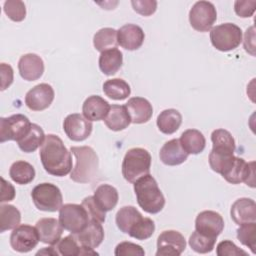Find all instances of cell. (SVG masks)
Returning a JSON list of instances; mask_svg holds the SVG:
<instances>
[{
	"label": "cell",
	"instance_id": "cell-39",
	"mask_svg": "<svg viewBox=\"0 0 256 256\" xmlns=\"http://www.w3.org/2000/svg\"><path fill=\"white\" fill-rule=\"evenodd\" d=\"M116 256H129V255H136V256H144L145 251L144 249L135 243L124 241L119 243L114 251Z\"/></svg>",
	"mask_w": 256,
	"mask_h": 256
},
{
	"label": "cell",
	"instance_id": "cell-25",
	"mask_svg": "<svg viewBox=\"0 0 256 256\" xmlns=\"http://www.w3.org/2000/svg\"><path fill=\"white\" fill-rule=\"evenodd\" d=\"M99 68L103 74L112 76L118 72L123 64V55L117 48L101 52L99 56Z\"/></svg>",
	"mask_w": 256,
	"mask_h": 256
},
{
	"label": "cell",
	"instance_id": "cell-31",
	"mask_svg": "<svg viewBox=\"0 0 256 256\" xmlns=\"http://www.w3.org/2000/svg\"><path fill=\"white\" fill-rule=\"evenodd\" d=\"M103 92L112 100H124L130 95L131 88L125 80L113 78L104 82Z\"/></svg>",
	"mask_w": 256,
	"mask_h": 256
},
{
	"label": "cell",
	"instance_id": "cell-32",
	"mask_svg": "<svg viewBox=\"0 0 256 256\" xmlns=\"http://www.w3.org/2000/svg\"><path fill=\"white\" fill-rule=\"evenodd\" d=\"M93 45L99 52L116 48L118 45L117 31L114 28L106 27L98 30L93 37Z\"/></svg>",
	"mask_w": 256,
	"mask_h": 256
},
{
	"label": "cell",
	"instance_id": "cell-1",
	"mask_svg": "<svg viewBox=\"0 0 256 256\" xmlns=\"http://www.w3.org/2000/svg\"><path fill=\"white\" fill-rule=\"evenodd\" d=\"M39 155L43 168L50 175L63 177L72 170L71 152H69L62 139L57 135H46Z\"/></svg>",
	"mask_w": 256,
	"mask_h": 256
},
{
	"label": "cell",
	"instance_id": "cell-28",
	"mask_svg": "<svg viewBox=\"0 0 256 256\" xmlns=\"http://www.w3.org/2000/svg\"><path fill=\"white\" fill-rule=\"evenodd\" d=\"M182 123V115L176 109H165L157 117L156 124L160 132L170 135L175 133Z\"/></svg>",
	"mask_w": 256,
	"mask_h": 256
},
{
	"label": "cell",
	"instance_id": "cell-44",
	"mask_svg": "<svg viewBox=\"0 0 256 256\" xmlns=\"http://www.w3.org/2000/svg\"><path fill=\"white\" fill-rule=\"evenodd\" d=\"M1 198H0V202H9L11 200L14 199L15 197V189L13 187L12 184H10L9 182H7L3 177H1Z\"/></svg>",
	"mask_w": 256,
	"mask_h": 256
},
{
	"label": "cell",
	"instance_id": "cell-42",
	"mask_svg": "<svg viewBox=\"0 0 256 256\" xmlns=\"http://www.w3.org/2000/svg\"><path fill=\"white\" fill-rule=\"evenodd\" d=\"M256 1L255 0H237L234 3L235 13L242 18H248L255 12Z\"/></svg>",
	"mask_w": 256,
	"mask_h": 256
},
{
	"label": "cell",
	"instance_id": "cell-38",
	"mask_svg": "<svg viewBox=\"0 0 256 256\" xmlns=\"http://www.w3.org/2000/svg\"><path fill=\"white\" fill-rule=\"evenodd\" d=\"M81 205L85 208L89 220H96L100 223H103L106 218V212L103 211L95 202L93 196H88L83 199Z\"/></svg>",
	"mask_w": 256,
	"mask_h": 256
},
{
	"label": "cell",
	"instance_id": "cell-24",
	"mask_svg": "<svg viewBox=\"0 0 256 256\" xmlns=\"http://www.w3.org/2000/svg\"><path fill=\"white\" fill-rule=\"evenodd\" d=\"M104 122L110 130L121 131L129 126L131 119L125 105H112L110 106Z\"/></svg>",
	"mask_w": 256,
	"mask_h": 256
},
{
	"label": "cell",
	"instance_id": "cell-17",
	"mask_svg": "<svg viewBox=\"0 0 256 256\" xmlns=\"http://www.w3.org/2000/svg\"><path fill=\"white\" fill-rule=\"evenodd\" d=\"M20 76L26 81L38 80L44 73V62L40 56L34 53H27L18 61Z\"/></svg>",
	"mask_w": 256,
	"mask_h": 256
},
{
	"label": "cell",
	"instance_id": "cell-6",
	"mask_svg": "<svg viewBox=\"0 0 256 256\" xmlns=\"http://www.w3.org/2000/svg\"><path fill=\"white\" fill-rule=\"evenodd\" d=\"M210 41L214 48L222 52L236 49L242 42V30L233 23H223L210 31Z\"/></svg>",
	"mask_w": 256,
	"mask_h": 256
},
{
	"label": "cell",
	"instance_id": "cell-19",
	"mask_svg": "<svg viewBox=\"0 0 256 256\" xmlns=\"http://www.w3.org/2000/svg\"><path fill=\"white\" fill-rule=\"evenodd\" d=\"M127 112L130 116L131 123L142 124L148 122L153 114L151 103L143 97H132L125 104Z\"/></svg>",
	"mask_w": 256,
	"mask_h": 256
},
{
	"label": "cell",
	"instance_id": "cell-26",
	"mask_svg": "<svg viewBox=\"0 0 256 256\" xmlns=\"http://www.w3.org/2000/svg\"><path fill=\"white\" fill-rule=\"evenodd\" d=\"M93 197L97 205L105 212L113 210L119 199L117 189L109 184H101L98 186L94 191Z\"/></svg>",
	"mask_w": 256,
	"mask_h": 256
},
{
	"label": "cell",
	"instance_id": "cell-18",
	"mask_svg": "<svg viewBox=\"0 0 256 256\" xmlns=\"http://www.w3.org/2000/svg\"><path fill=\"white\" fill-rule=\"evenodd\" d=\"M230 215L237 225L256 221V203L251 198H239L231 206Z\"/></svg>",
	"mask_w": 256,
	"mask_h": 256
},
{
	"label": "cell",
	"instance_id": "cell-40",
	"mask_svg": "<svg viewBox=\"0 0 256 256\" xmlns=\"http://www.w3.org/2000/svg\"><path fill=\"white\" fill-rule=\"evenodd\" d=\"M216 254L218 256H246L247 252L240 249L230 240H224L218 243L216 247Z\"/></svg>",
	"mask_w": 256,
	"mask_h": 256
},
{
	"label": "cell",
	"instance_id": "cell-30",
	"mask_svg": "<svg viewBox=\"0 0 256 256\" xmlns=\"http://www.w3.org/2000/svg\"><path fill=\"white\" fill-rule=\"evenodd\" d=\"M9 175L15 183L20 185H26L34 180L35 169L30 163L19 160L11 165L9 169Z\"/></svg>",
	"mask_w": 256,
	"mask_h": 256
},
{
	"label": "cell",
	"instance_id": "cell-45",
	"mask_svg": "<svg viewBox=\"0 0 256 256\" xmlns=\"http://www.w3.org/2000/svg\"><path fill=\"white\" fill-rule=\"evenodd\" d=\"M255 33H254V26H251L248 28L245 32V37H244V48L245 50L250 53L251 55H255Z\"/></svg>",
	"mask_w": 256,
	"mask_h": 256
},
{
	"label": "cell",
	"instance_id": "cell-20",
	"mask_svg": "<svg viewBox=\"0 0 256 256\" xmlns=\"http://www.w3.org/2000/svg\"><path fill=\"white\" fill-rule=\"evenodd\" d=\"M35 227L38 231L40 241L49 245H54L61 239L64 229L55 218H41L37 221Z\"/></svg>",
	"mask_w": 256,
	"mask_h": 256
},
{
	"label": "cell",
	"instance_id": "cell-3",
	"mask_svg": "<svg viewBox=\"0 0 256 256\" xmlns=\"http://www.w3.org/2000/svg\"><path fill=\"white\" fill-rule=\"evenodd\" d=\"M70 151L75 157L70 179L77 183L92 182L98 176L99 170V159L94 149L89 146H73Z\"/></svg>",
	"mask_w": 256,
	"mask_h": 256
},
{
	"label": "cell",
	"instance_id": "cell-13",
	"mask_svg": "<svg viewBox=\"0 0 256 256\" xmlns=\"http://www.w3.org/2000/svg\"><path fill=\"white\" fill-rule=\"evenodd\" d=\"M93 129L92 122L79 113L69 114L63 122V130L67 137L76 142L87 139Z\"/></svg>",
	"mask_w": 256,
	"mask_h": 256
},
{
	"label": "cell",
	"instance_id": "cell-23",
	"mask_svg": "<svg viewBox=\"0 0 256 256\" xmlns=\"http://www.w3.org/2000/svg\"><path fill=\"white\" fill-rule=\"evenodd\" d=\"M75 237L81 246L94 249L104 240V229L100 222L89 220L85 228L76 234Z\"/></svg>",
	"mask_w": 256,
	"mask_h": 256
},
{
	"label": "cell",
	"instance_id": "cell-36",
	"mask_svg": "<svg viewBox=\"0 0 256 256\" xmlns=\"http://www.w3.org/2000/svg\"><path fill=\"white\" fill-rule=\"evenodd\" d=\"M238 240L252 251L256 253V222H249L240 225L237 229Z\"/></svg>",
	"mask_w": 256,
	"mask_h": 256
},
{
	"label": "cell",
	"instance_id": "cell-21",
	"mask_svg": "<svg viewBox=\"0 0 256 256\" xmlns=\"http://www.w3.org/2000/svg\"><path fill=\"white\" fill-rule=\"evenodd\" d=\"M110 109L109 103L99 95H91L82 105L83 116L92 121L104 120Z\"/></svg>",
	"mask_w": 256,
	"mask_h": 256
},
{
	"label": "cell",
	"instance_id": "cell-15",
	"mask_svg": "<svg viewBox=\"0 0 256 256\" xmlns=\"http://www.w3.org/2000/svg\"><path fill=\"white\" fill-rule=\"evenodd\" d=\"M195 229L206 236L217 239L224 229V220L218 212L205 210L197 215Z\"/></svg>",
	"mask_w": 256,
	"mask_h": 256
},
{
	"label": "cell",
	"instance_id": "cell-43",
	"mask_svg": "<svg viewBox=\"0 0 256 256\" xmlns=\"http://www.w3.org/2000/svg\"><path fill=\"white\" fill-rule=\"evenodd\" d=\"M1 91L8 88L13 82V69L9 64L1 63Z\"/></svg>",
	"mask_w": 256,
	"mask_h": 256
},
{
	"label": "cell",
	"instance_id": "cell-14",
	"mask_svg": "<svg viewBox=\"0 0 256 256\" xmlns=\"http://www.w3.org/2000/svg\"><path fill=\"white\" fill-rule=\"evenodd\" d=\"M54 100V90L51 85L41 83L30 89L25 96V104L32 111L47 109Z\"/></svg>",
	"mask_w": 256,
	"mask_h": 256
},
{
	"label": "cell",
	"instance_id": "cell-11",
	"mask_svg": "<svg viewBox=\"0 0 256 256\" xmlns=\"http://www.w3.org/2000/svg\"><path fill=\"white\" fill-rule=\"evenodd\" d=\"M40 241L36 227L21 224L13 229L10 235V245L13 250L26 253L34 249Z\"/></svg>",
	"mask_w": 256,
	"mask_h": 256
},
{
	"label": "cell",
	"instance_id": "cell-41",
	"mask_svg": "<svg viewBox=\"0 0 256 256\" xmlns=\"http://www.w3.org/2000/svg\"><path fill=\"white\" fill-rule=\"evenodd\" d=\"M131 5L134 11L142 16H150L157 9V2L155 0H133Z\"/></svg>",
	"mask_w": 256,
	"mask_h": 256
},
{
	"label": "cell",
	"instance_id": "cell-9",
	"mask_svg": "<svg viewBox=\"0 0 256 256\" xmlns=\"http://www.w3.org/2000/svg\"><path fill=\"white\" fill-rule=\"evenodd\" d=\"M31 122L22 114H14L7 118H0V142L22 139L30 130Z\"/></svg>",
	"mask_w": 256,
	"mask_h": 256
},
{
	"label": "cell",
	"instance_id": "cell-33",
	"mask_svg": "<svg viewBox=\"0 0 256 256\" xmlns=\"http://www.w3.org/2000/svg\"><path fill=\"white\" fill-rule=\"evenodd\" d=\"M20 221L21 213L15 206L10 204L0 206V233L16 228Z\"/></svg>",
	"mask_w": 256,
	"mask_h": 256
},
{
	"label": "cell",
	"instance_id": "cell-5",
	"mask_svg": "<svg viewBox=\"0 0 256 256\" xmlns=\"http://www.w3.org/2000/svg\"><path fill=\"white\" fill-rule=\"evenodd\" d=\"M151 155L144 148L129 149L122 162V175L130 183L149 174L151 167Z\"/></svg>",
	"mask_w": 256,
	"mask_h": 256
},
{
	"label": "cell",
	"instance_id": "cell-16",
	"mask_svg": "<svg viewBox=\"0 0 256 256\" xmlns=\"http://www.w3.org/2000/svg\"><path fill=\"white\" fill-rule=\"evenodd\" d=\"M145 39L142 28L136 24H125L117 30L118 44L129 51L139 49Z\"/></svg>",
	"mask_w": 256,
	"mask_h": 256
},
{
	"label": "cell",
	"instance_id": "cell-7",
	"mask_svg": "<svg viewBox=\"0 0 256 256\" xmlns=\"http://www.w3.org/2000/svg\"><path fill=\"white\" fill-rule=\"evenodd\" d=\"M31 198L35 207L40 211L56 212L63 202L60 189L52 183H41L36 185L32 192Z\"/></svg>",
	"mask_w": 256,
	"mask_h": 256
},
{
	"label": "cell",
	"instance_id": "cell-4",
	"mask_svg": "<svg viewBox=\"0 0 256 256\" xmlns=\"http://www.w3.org/2000/svg\"><path fill=\"white\" fill-rule=\"evenodd\" d=\"M134 192L138 205L149 214L159 213L165 205V198L157 181L150 174L134 182Z\"/></svg>",
	"mask_w": 256,
	"mask_h": 256
},
{
	"label": "cell",
	"instance_id": "cell-29",
	"mask_svg": "<svg viewBox=\"0 0 256 256\" xmlns=\"http://www.w3.org/2000/svg\"><path fill=\"white\" fill-rule=\"evenodd\" d=\"M45 137L46 136L43 129L39 125L32 123L29 132L22 139H20L17 144L20 150H22L23 152L32 153L37 150L38 147L42 146Z\"/></svg>",
	"mask_w": 256,
	"mask_h": 256
},
{
	"label": "cell",
	"instance_id": "cell-10",
	"mask_svg": "<svg viewBox=\"0 0 256 256\" xmlns=\"http://www.w3.org/2000/svg\"><path fill=\"white\" fill-rule=\"evenodd\" d=\"M216 19V8L209 1H198L189 11L190 25L194 30L199 32H207L211 30Z\"/></svg>",
	"mask_w": 256,
	"mask_h": 256
},
{
	"label": "cell",
	"instance_id": "cell-22",
	"mask_svg": "<svg viewBox=\"0 0 256 256\" xmlns=\"http://www.w3.org/2000/svg\"><path fill=\"white\" fill-rule=\"evenodd\" d=\"M188 153L183 149L179 139H171L167 141L159 152V157L162 163L168 166H176L185 162L188 158Z\"/></svg>",
	"mask_w": 256,
	"mask_h": 256
},
{
	"label": "cell",
	"instance_id": "cell-12",
	"mask_svg": "<svg viewBox=\"0 0 256 256\" xmlns=\"http://www.w3.org/2000/svg\"><path fill=\"white\" fill-rule=\"evenodd\" d=\"M185 248L186 240L180 232L166 230L157 238L156 256H179Z\"/></svg>",
	"mask_w": 256,
	"mask_h": 256
},
{
	"label": "cell",
	"instance_id": "cell-34",
	"mask_svg": "<svg viewBox=\"0 0 256 256\" xmlns=\"http://www.w3.org/2000/svg\"><path fill=\"white\" fill-rule=\"evenodd\" d=\"M56 255L62 256H77L81 255V245L77 241L75 235H68L60 239L53 245Z\"/></svg>",
	"mask_w": 256,
	"mask_h": 256
},
{
	"label": "cell",
	"instance_id": "cell-2",
	"mask_svg": "<svg viewBox=\"0 0 256 256\" xmlns=\"http://www.w3.org/2000/svg\"><path fill=\"white\" fill-rule=\"evenodd\" d=\"M116 225L118 229L137 240L150 238L155 231V223L152 219L143 217L134 206H124L116 213Z\"/></svg>",
	"mask_w": 256,
	"mask_h": 256
},
{
	"label": "cell",
	"instance_id": "cell-27",
	"mask_svg": "<svg viewBox=\"0 0 256 256\" xmlns=\"http://www.w3.org/2000/svg\"><path fill=\"white\" fill-rule=\"evenodd\" d=\"M181 146L188 154H199L203 152L206 146L204 135L197 129L185 130L179 139Z\"/></svg>",
	"mask_w": 256,
	"mask_h": 256
},
{
	"label": "cell",
	"instance_id": "cell-37",
	"mask_svg": "<svg viewBox=\"0 0 256 256\" xmlns=\"http://www.w3.org/2000/svg\"><path fill=\"white\" fill-rule=\"evenodd\" d=\"M4 13L14 22H21L26 16V7L20 0H7L3 6Z\"/></svg>",
	"mask_w": 256,
	"mask_h": 256
},
{
	"label": "cell",
	"instance_id": "cell-35",
	"mask_svg": "<svg viewBox=\"0 0 256 256\" xmlns=\"http://www.w3.org/2000/svg\"><path fill=\"white\" fill-rule=\"evenodd\" d=\"M188 243H189V246L192 248V250H194L195 252L205 254V253L211 252L214 249L216 239L206 236L195 230L190 235Z\"/></svg>",
	"mask_w": 256,
	"mask_h": 256
},
{
	"label": "cell",
	"instance_id": "cell-8",
	"mask_svg": "<svg viewBox=\"0 0 256 256\" xmlns=\"http://www.w3.org/2000/svg\"><path fill=\"white\" fill-rule=\"evenodd\" d=\"M59 222L65 230L76 235L85 228L89 217L82 205L68 203L59 209Z\"/></svg>",
	"mask_w": 256,
	"mask_h": 256
}]
</instances>
